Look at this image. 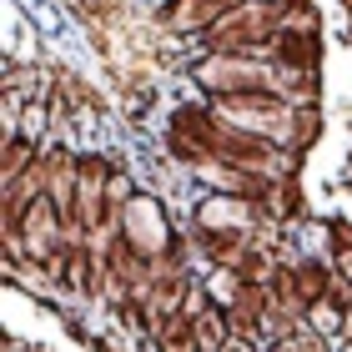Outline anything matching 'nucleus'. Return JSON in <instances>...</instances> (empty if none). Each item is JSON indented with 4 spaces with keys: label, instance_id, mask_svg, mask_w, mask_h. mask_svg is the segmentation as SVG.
Returning <instances> with one entry per match:
<instances>
[{
    "label": "nucleus",
    "instance_id": "obj_1",
    "mask_svg": "<svg viewBox=\"0 0 352 352\" xmlns=\"http://www.w3.org/2000/svg\"><path fill=\"white\" fill-rule=\"evenodd\" d=\"M277 30H282V0H242V6L227 10L201 41H206V51H252V56H267V45H272Z\"/></svg>",
    "mask_w": 352,
    "mask_h": 352
},
{
    "label": "nucleus",
    "instance_id": "obj_2",
    "mask_svg": "<svg viewBox=\"0 0 352 352\" xmlns=\"http://www.w3.org/2000/svg\"><path fill=\"white\" fill-rule=\"evenodd\" d=\"M201 91L217 96H242V91H272V60L252 56V51H206L197 66H191Z\"/></svg>",
    "mask_w": 352,
    "mask_h": 352
},
{
    "label": "nucleus",
    "instance_id": "obj_3",
    "mask_svg": "<svg viewBox=\"0 0 352 352\" xmlns=\"http://www.w3.org/2000/svg\"><path fill=\"white\" fill-rule=\"evenodd\" d=\"M217 131H221L217 106H197V101L176 106L166 126V156L186 171H201L206 162H217Z\"/></svg>",
    "mask_w": 352,
    "mask_h": 352
},
{
    "label": "nucleus",
    "instance_id": "obj_4",
    "mask_svg": "<svg viewBox=\"0 0 352 352\" xmlns=\"http://www.w3.org/2000/svg\"><path fill=\"white\" fill-rule=\"evenodd\" d=\"M121 236L131 247H141L146 257H156V252H166V247L182 242L176 227H171V217H166V206L156 201V197H141V191L121 206Z\"/></svg>",
    "mask_w": 352,
    "mask_h": 352
},
{
    "label": "nucleus",
    "instance_id": "obj_5",
    "mask_svg": "<svg viewBox=\"0 0 352 352\" xmlns=\"http://www.w3.org/2000/svg\"><path fill=\"white\" fill-rule=\"evenodd\" d=\"M60 247H66V217H60V206L51 197H36L25 212V227H21V257L45 267Z\"/></svg>",
    "mask_w": 352,
    "mask_h": 352
},
{
    "label": "nucleus",
    "instance_id": "obj_6",
    "mask_svg": "<svg viewBox=\"0 0 352 352\" xmlns=\"http://www.w3.org/2000/svg\"><path fill=\"white\" fill-rule=\"evenodd\" d=\"M267 60L292 66V71H322V30H302L282 21V30L267 45Z\"/></svg>",
    "mask_w": 352,
    "mask_h": 352
},
{
    "label": "nucleus",
    "instance_id": "obj_7",
    "mask_svg": "<svg viewBox=\"0 0 352 352\" xmlns=\"http://www.w3.org/2000/svg\"><path fill=\"white\" fill-rule=\"evenodd\" d=\"M257 206H262V217L267 221H297V217H307V206H302V176L287 166V171H272L262 191H257Z\"/></svg>",
    "mask_w": 352,
    "mask_h": 352
},
{
    "label": "nucleus",
    "instance_id": "obj_8",
    "mask_svg": "<svg viewBox=\"0 0 352 352\" xmlns=\"http://www.w3.org/2000/svg\"><path fill=\"white\" fill-rule=\"evenodd\" d=\"M242 0H171L162 25L171 30V36H206L227 10H236Z\"/></svg>",
    "mask_w": 352,
    "mask_h": 352
},
{
    "label": "nucleus",
    "instance_id": "obj_9",
    "mask_svg": "<svg viewBox=\"0 0 352 352\" xmlns=\"http://www.w3.org/2000/svg\"><path fill=\"white\" fill-rule=\"evenodd\" d=\"M232 332L236 338H247L252 347L262 342V332H267V317H272V297H267V282H242V292L232 297Z\"/></svg>",
    "mask_w": 352,
    "mask_h": 352
},
{
    "label": "nucleus",
    "instance_id": "obj_10",
    "mask_svg": "<svg viewBox=\"0 0 352 352\" xmlns=\"http://www.w3.org/2000/svg\"><path fill=\"white\" fill-rule=\"evenodd\" d=\"M292 272H297V292L302 302H322L332 292V282H338V262H327V257H292Z\"/></svg>",
    "mask_w": 352,
    "mask_h": 352
},
{
    "label": "nucleus",
    "instance_id": "obj_11",
    "mask_svg": "<svg viewBox=\"0 0 352 352\" xmlns=\"http://www.w3.org/2000/svg\"><path fill=\"white\" fill-rule=\"evenodd\" d=\"M45 146L36 141V131H6V162H0V186L6 182H15V176H25L30 166H36V156H41Z\"/></svg>",
    "mask_w": 352,
    "mask_h": 352
},
{
    "label": "nucleus",
    "instance_id": "obj_12",
    "mask_svg": "<svg viewBox=\"0 0 352 352\" xmlns=\"http://www.w3.org/2000/svg\"><path fill=\"white\" fill-rule=\"evenodd\" d=\"M232 317H227V307H217V302H206V307H197V347H232Z\"/></svg>",
    "mask_w": 352,
    "mask_h": 352
},
{
    "label": "nucleus",
    "instance_id": "obj_13",
    "mask_svg": "<svg viewBox=\"0 0 352 352\" xmlns=\"http://www.w3.org/2000/svg\"><path fill=\"white\" fill-rule=\"evenodd\" d=\"M242 282L247 277L236 267H212V277H206V297H212L217 307H232V297L242 292Z\"/></svg>",
    "mask_w": 352,
    "mask_h": 352
}]
</instances>
